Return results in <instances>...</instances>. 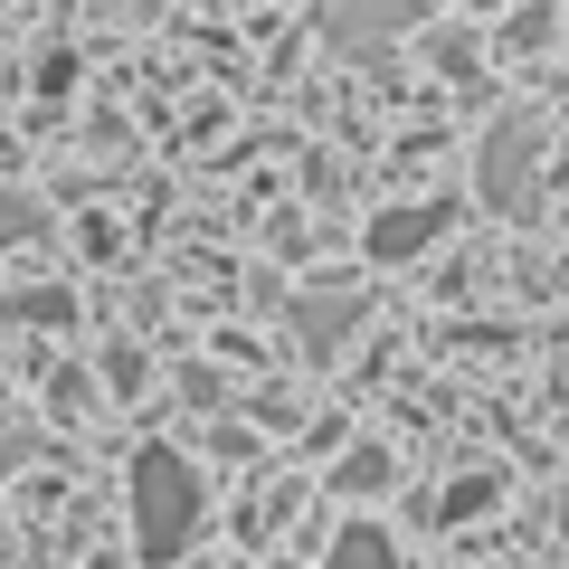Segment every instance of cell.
I'll return each instance as SVG.
<instances>
[{
  "instance_id": "8992f818",
  "label": "cell",
  "mask_w": 569,
  "mask_h": 569,
  "mask_svg": "<svg viewBox=\"0 0 569 569\" xmlns=\"http://www.w3.org/2000/svg\"><path fill=\"white\" fill-rule=\"evenodd\" d=\"M323 569H399V550H389L380 522H342V531H332V550H323Z\"/></svg>"
},
{
  "instance_id": "3957f363",
  "label": "cell",
  "mask_w": 569,
  "mask_h": 569,
  "mask_svg": "<svg viewBox=\"0 0 569 569\" xmlns=\"http://www.w3.org/2000/svg\"><path fill=\"white\" fill-rule=\"evenodd\" d=\"M408 29H418V0H323V48H342V58H370Z\"/></svg>"
},
{
  "instance_id": "277c9868",
  "label": "cell",
  "mask_w": 569,
  "mask_h": 569,
  "mask_svg": "<svg viewBox=\"0 0 569 569\" xmlns=\"http://www.w3.org/2000/svg\"><path fill=\"white\" fill-rule=\"evenodd\" d=\"M370 313L361 284H313V295H295V342L313 351V361H332V351L351 342V323Z\"/></svg>"
},
{
  "instance_id": "7a4b0ae2",
  "label": "cell",
  "mask_w": 569,
  "mask_h": 569,
  "mask_svg": "<svg viewBox=\"0 0 569 569\" xmlns=\"http://www.w3.org/2000/svg\"><path fill=\"white\" fill-rule=\"evenodd\" d=\"M531 162H541V114H493V133L475 142V190H485V209H522Z\"/></svg>"
},
{
  "instance_id": "ba28073f",
  "label": "cell",
  "mask_w": 569,
  "mask_h": 569,
  "mask_svg": "<svg viewBox=\"0 0 569 569\" xmlns=\"http://www.w3.org/2000/svg\"><path fill=\"white\" fill-rule=\"evenodd\" d=\"M10 323H67V313H77V295H67V284H48V295H10Z\"/></svg>"
},
{
  "instance_id": "30bf717a",
  "label": "cell",
  "mask_w": 569,
  "mask_h": 569,
  "mask_svg": "<svg viewBox=\"0 0 569 569\" xmlns=\"http://www.w3.org/2000/svg\"><path fill=\"white\" fill-rule=\"evenodd\" d=\"M114 10H162V0H114Z\"/></svg>"
},
{
  "instance_id": "5b68a950",
  "label": "cell",
  "mask_w": 569,
  "mask_h": 569,
  "mask_svg": "<svg viewBox=\"0 0 569 569\" xmlns=\"http://www.w3.org/2000/svg\"><path fill=\"white\" fill-rule=\"evenodd\" d=\"M456 228V209L447 200H408V209H380V219H370V257L380 266H399V257H427V247L447 238Z\"/></svg>"
},
{
  "instance_id": "6da1fadb",
  "label": "cell",
  "mask_w": 569,
  "mask_h": 569,
  "mask_svg": "<svg viewBox=\"0 0 569 569\" xmlns=\"http://www.w3.org/2000/svg\"><path fill=\"white\" fill-rule=\"evenodd\" d=\"M200 512H209V493H200V466L190 456H171V447L133 456V550L142 560H181L200 541Z\"/></svg>"
},
{
  "instance_id": "9c48e42d",
  "label": "cell",
  "mask_w": 569,
  "mask_h": 569,
  "mask_svg": "<svg viewBox=\"0 0 569 569\" xmlns=\"http://www.w3.org/2000/svg\"><path fill=\"white\" fill-rule=\"evenodd\" d=\"M39 228H48V209H39V200H20V190H0V247L39 238Z\"/></svg>"
},
{
  "instance_id": "52a82bcc",
  "label": "cell",
  "mask_w": 569,
  "mask_h": 569,
  "mask_svg": "<svg viewBox=\"0 0 569 569\" xmlns=\"http://www.w3.org/2000/svg\"><path fill=\"white\" fill-rule=\"evenodd\" d=\"M389 475H399V466H389V447H351V456H342V475H332V485H342V493H380Z\"/></svg>"
},
{
  "instance_id": "8fae6325",
  "label": "cell",
  "mask_w": 569,
  "mask_h": 569,
  "mask_svg": "<svg viewBox=\"0 0 569 569\" xmlns=\"http://www.w3.org/2000/svg\"><path fill=\"white\" fill-rule=\"evenodd\" d=\"M0 408H10V389H0Z\"/></svg>"
}]
</instances>
